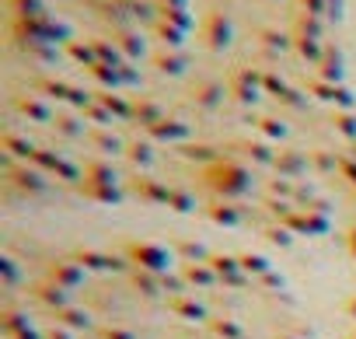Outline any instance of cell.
<instances>
[{"instance_id": "6da1fadb", "label": "cell", "mask_w": 356, "mask_h": 339, "mask_svg": "<svg viewBox=\"0 0 356 339\" xmlns=\"http://www.w3.org/2000/svg\"><path fill=\"white\" fill-rule=\"evenodd\" d=\"M207 179H210V186H217V189H224V193H238V189L248 186V172H245V168H238V164H231V161L210 168Z\"/></svg>"}, {"instance_id": "7a4b0ae2", "label": "cell", "mask_w": 356, "mask_h": 339, "mask_svg": "<svg viewBox=\"0 0 356 339\" xmlns=\"http://www.w3.org/2000/svg\"><path fill=\"white\" fill-rule=\"evenodd\" d=\"M203 42L210 49H224L231 42V22L220 15V11H210L207 15V25H203Z\"/></svg>"}, {"instance_id": "3957f363", "label": "cell", "mask_w": 356, "mask_h": 339, "mask_svg": "<svg viewBox=\"0 0 356 339\" xmlns=\"http://www.w3.org/2000/svg\"><path fill=\"white\" fill-rule=\"evenodd\" d=\"M314 77L328 81V84H339L342 81V49L339 46H325L318 67H314Z\"/></svg>"}, {"instance_id": "277c9868", "label": "cell", "mask_w": 356, "mask_h": 339, "mask_svg": "<svg viewBox=\"0 0 356 339\" xmlns=\"http://www.w3.org/2000/svg\"><path fill=\"white\" fill-rule=\"evenodd\" d=\"M259 84H262V74H255V70H238V74L231 77V95L248 105V102L259 98Z\"/></svg>"}, {"instance_id": "5b68a950", "label": "cell", "mask_w": 356, "mask_h": 339, "mask_svg": "<svg viewBox=\"0 0 356 339\" xmlns=\"http://www.w3.org/2000/svg\"><path fill=\"white\" fill-rule=\"evenodd\" d=\"M307 91H311L314 98H321V102H339L342 109L353 105L349 88H342V84H328V81H321V77H311V81H307Z\"/></svg>"}, {"instance_id": "8992f818", "label": "cell", "mask_w": 356, "mask_h": 339, "mask_svg": "<svg viewBox=\"0 0 356 339\" xmlns=\"http://www.w3.org/2000/svg\"><path fill=\"white\" fill-rule=\"evenodd\" d=\"M11 105H15V112H22V116L32 119V123H49V119H53V109H49L46 102H39L35 95H15Z\"/></svg>"}, {"instance_id": "52a82bcc", "label": "cell", "mask_w": 356, "mask_h": 339, "mask_svg": "<svg viewBox=\"0 0 356 339\" xmlns=\"http://www.w3.org/2000/svg\"><path fill=\"white\" fill-rule=\"evenodd\" d=\"M150 63H154V70H161V74H182L189 60H186V53H178V49H161V53L150 56Z\"/></svg>"}, {"instance_id": "ba28073f", "label": "cell", "mask_w": 356, "mask_h": 339, "mask_svg": "<svg viewBox=\"0 0 356 339\" xmlns=\"http://www.w3.org/2000/svg\"><path fill=\"white\" fill-rule=\"evenodd\" d=\"M91 49H95V56H98V63H105V67H126L129 60L122 56V49L115 46V42H108V39H91Z\"/></svg>"}, {"instance_id": "9c48e42d", "label": "cell", "mask_w": 356, "mask_h": 339, "mask_svg": "<svg viewBox=\"0 0 356 339\" xmlns=\"http://www.w3.org/2000/svg\"><path fill=\"white\" fill-rule=\"evenodd\" d=\"M129 119H136L140 126H147V129H150V126H157L164 116H161V105H157V102H150V98H136V102H133V116H129Z\"/></svg>"}, {"instance_id": "30bf717a", "label": "cell", "mask_w": 356, "mask_h": 339, "mask_svg": "<svg viewBox=\"0 0 356 339\" xmlns=\"http://www.w3.org/2000/svg\"><path fill=\"white\" fill-rule=\"evenodd\" d=\"M154 140H186L189 136V126L186 123H178V119H161L157 126L147 129Z\"/></svg>"}, {"instance_id": "8fae6325", "label": "cell", "mask_w": 356, "mask_h": 339, "mask_svg": "<svg viewBox=\"0 0 356 339\" xmlns=\"http://www.w3.org/2000/svg\"><path fill=\"white\" fill-rule=\"evenodd\" d=\"M95 102H98L102 109H108L115 119H129V116H133V102H126V98H119V95H112V91H95Z\"/></svg>"}, {"instance_id": "7c38bea8", "label": "cell", "mask_w": 356, "mask_h": 339, "mask_svg": "<svg viewBox=\"0 0 356 339\" xmlns=\"http://www.w3.org/2000/svg\"><path fill=\"white\" fill-rule=\"evenodd\" d=\"M112 42L122 49V56H126V60H140V56H143V39H140L136 32H126V29H119Z\"/></svg>"}, {"instance_id": "4fadbf2b", "label": "cell", "mask_w": 356, "mask_h": 339, "mask_svg": "<svg viewBox=\"0 0 356 339\" xmlns=\"http://www.w3.org/2000/svg\"><path fill=\"white\" fill-rule=\"evenodd\" d=\"M293 36H300V39H321L325 36V25H321V18L318 15H297V25H293Z\"/></svg>"}, {"instance_id": "5bb4252c", "label": "cell", "mask_w": 356, "mask_h": 339, "mask_svg": "<svg viewBox=\"0 0 356 339\" xmlns=\"http://www.w3.org/2000/svg\"><path fill=\"white\" fill-rule=\"evenodd\" d=\"M193 95H196V105H200V109H217V105L224 102V84H213V81H210V84H200Z\"/></svg>"}, {"instance_id": "9a60e30c", "label": "cell", "mask_w": 356, "mask_h": 339, "mask_svg": "<svg viewBox=\"0 0 356 339\" xmlns=\"http://www.w3.org/2000/svg\"><path fill=\"white\" fill-rule=\"evenodd\" d=\"M293 49H297L307 63H314V67H318V60H321V53H325V46H321L318 39H300V36H293Z\"/></svg>"}, {"instance_id": "2e32d148", "label": "cell", "mask_w": 356, "mask_h": 339, "mask_svg": "<svg viewBox=\"0 0 356 339\" xmlns=\"http://www.w3.org/2000/svg\"><path fill=\"white\" fill-rule=\"evenodd\" d=\"M182 32L186 29H178V25H171V22H154V36L164 42V46H178V42H182Z\"/></svg>"}, {"instance_id": "e0dca14e", "label": "cell", "mask_w": 356, "mask_h": 339, "mask_svg": "<svg viewBox=\"0 0 356 339\" xmlns=\"http://www.w3.org/2000/svg\"><path fill=\"white\" fill-rule=\"evenodd\" d=\"M35 161L39 164H46V168H53V172H60V175H67V179H74V168L60 157V154H49V150H35Z\"/></svg>"}, {"instance_id": "ac0fdd59", "label": "cell", "mask_w": 356, "mask_h": 339, "mask_svg": "<svg viewBox=\"0 0 356 339\" xmlns=\"http://www.w3.org/2000/svg\"><path fill=\"white\" fill-rule=\"evenodd\" d=\"M67 53H70V56H74L77 63H84L88 70H91V67L98 63V56H95V49H91V42L84 46V42H77V39H70V42H67Z\"/></svg>"}, {"instance_id": "d6986e66", "label": "cell", "mask_w": 356, "mask_h": 339, "mask_svg": "<svg viewBox=\"0 0 356 339\" xmlns=\"http://www.w3.org/2000/svg\"><path fill=\"white\" fill-rule=\"evenodd\" d=\"M91 77H95L98 84H105V88H119V84H122V70L105 67V63H95V67H91Z\"/></svg>"}, {"instance_id": "ffe728a7", "label": "cell", "mask_w": 356, "mask_h": 339, "mask_svg": "<svg viewBox=\"0 0 356 339\" xmlns=\"http://www.w3.org/2000/svg\"><path fill=\"white\" fill-rule=\"evenodd\" d=\"M262 46H266L269 53H283V49H290V46H293V36H283V32L266 29V32H262Z\"/></svg>"}, {"instance_id": "44dd1931", "label": "cell", "mask_w": 356, "mask_h": 339, "mask_svg": "<svg viewBox=\"0 0 356 339\" xmlns=\"http://www.w3.org/2000/svg\"><path fill=\"white\" fill-rule=\"evenodd\" d=\"M4 147L11 150V154H18V157H35V147L25 140V136H18V133H4Z\"/></svg>"}, {"instance_id": "7402d4cb", "label": "cell", "mask_w": 356, "mask_h": 339, "mask_svg": "<svg viewBox=\"0 0 356 339\" xmlns=\"http://www.w3.org/2000/svg\"><path fill=\"white\" fill-rule=\"evenodd\" d=\"M15 18H42V0H8Z\"/></svg>"}, {"instance_id": "603a6c76", "label": "cell", "mask_w": 356, "mask_h": 339, "mask_svg": "<svg viewBox=\"0 0 356 339\" xmlns=\"http://www.w3.org/2000/svg\"><path fill=\"white\" fill-rule=\"evenodd\" d=\"M255 126H259V133H262V136H269V140L286 136V126H283L280 119H273V116H259V119H255Z\"/></svg>"}, {"instance_id": "cb8c5ba5", "label": "cell", "mask_w": 356, "mask_h": 339, "mask_svg": "<svg viewBox=\"0 0 356 339\" xmlns=\"http://www.w3.org/2000/svg\"><path fill=\"white\" fill-rule=\"evenodd\" d=\"M332 126L342 133V136H349V140H356V116L349 112V109H342V112H335L332 116Z\"/></svg>"}, {"instance_id": "d4e9b609", "label": "cell", "mask_w": 356, "mask_h": 339, "mask_svg": "<svg viewBox=\"0 0 356 339\" xmlns=\"http://www.w3.org/2000/svg\"><path fill=\"white\" fill-rule=\"evenodd\" d=\"M276 168H280V172H300V168H304V157L297 154V150H280L276 154Z\"/></svg>"}, {"instance_id": "484cf974", "label": "cell", "mask_w": 356, "mask_h": 339, "mask_svg": "<svg viewBox=\"0 0 356 339\" xmlns=\"http://www.w3.org/2000/svg\"><path fill=\"white\" fill-rule=\"evenodd\" d=\"M88 140H91L95 147H102V150H112V154L122 147V143H119V136H115V133H108V129H91V133H88Z\"/></svg>"}, {"instance_id": "4316f807", "label": "cell", "mask_w": 356, "mask_h": 339, "mask_svg": "<svg viewBox=\"0 0 356 339\" xmlns=\"http://www.w3.org/2000/svg\"><path fill=\"white\" fill-rule=\"evenodd\" d=\"M56 129L63 136H84V123H77L74 116H56Z\"/></svg>"}, {"instance_id": "83f0119b", "label": "cell", "mask_w": 356, "mask_h": 339, "mask_svg": "<svg viewBox=\"0 0 356 339\" xmlns=\"http://www.w3.org/2000/svg\"><path fill=\"white\" fill-rule=\"evenodd\" d=\"M300 4L307 8V15H332L328 8H335V15H339V0H300Z\"/></svg>"}, {"instance_id": "f1b7e54d", "label": "cell", "mask_w": 356, "mask_h": 339, "mask_svg": "<svg viewBox=\"0 0 356 339\" xmlns=\"http://www.w3.org/2000/svg\"><path fill=\"white\" fill-rule=\"evenodd\" d=\"M182 154L186 157H196V161H210L213 157V147H207V143H182Z\"/></svg>"}, {"instance_id": "f546056e", "label": "cell", "mask_w": 356, "mask_h": 339, "mask_svg": "<svg viewBox=\"0 0 356 339\" xmlns=\"http://www.w3.org/2000/svg\"><path fill=\"white\" fill-rule=\"evenodd\" d=\"M84 116H88V119H95V123H98V126H105V123H112V119H115V116H112V112H108V109H102V105H98V102H91V105H88V109H84Z\"/></svg>"}, {"instance_id": "4dcf8cb0", "label": "cell", "mask_w": 356, "mask_h": 339, "mask_svg": "<svg viewBox=\"0 0 356 339\" xmlns=\"http://www.w3.org/2000/svg\"><path fill=\"white\" fill-rule=\"evenodd\" d=\"M126 154H129V161L147 164V161H150V143H140V140H136V143H129V147H126Z\"/></svg>"}, {"instance_id": "1f68e13d", "label": "cell", "mask_w": 356, "mask_h": 339, "mask_svg": "<svg viewBox=\"0 0 356 339\" xmlns=\"http://www.w3.org/2000/svg\"><path fill=\"white\" fill-rule=\"evenodd\" d=\"M88 175H95V182H112V179H115V172H112L108 164H102V161L88 164Z\"/></svg>"}, {"instance_id": "d6a6232c", "label": "cell", "mask_w": 356, "mask_h": 339, "mask_svg": "<svg viewBox=\"0 0 356 339\" xmlns=\"http://www.w3.org/2000/svg\"><path fill=\"white\" fill-rule=\"evenodd\" d=\"M248 154H252L255 161H276L273 150H269V143H262V140H248Z\"/></svg>"}, {"instance_id": "836d02e7", "label": "cell", "mask_w": 356, "mask_h": 339, "mask_svg": "<svg viewBox=\"0 0 356 339\" xmlns=\"http://www.w3.org/2000/svg\"><path fill=\"white\" fill-rule=\"evenodd\" d=\"M262 88H266V91H273L276 98H280V95L286 91V84H283V77H276V74H269V70L262 74Z\"/></svg>"}, {"instance_id": "e575fe53", "label": "cell", "mask_w": 356, "mask_h": 339, "mask_svg": "<svg viewBox=\"0 0 356 339\" xmlns=\"http://www.w3.org/2000/svg\"><path fill=\"white\" fill-rule=\"evenodd\" d=\"M280 102H283V105H290V109H304V105H307V98H304L300 91H293V88H286V91L280 95Z\"/></svg>"}, {"instance_id": "d590c367", "label": "cell", "mask_w": 356, "mask_h": 339, "mask_svg": "<svg viewBox=\"0 0 356 339\" xmlns=\"http://www.w3.org/2000/svg\"><path fill=\"white\" fill-rule=\"evenodd\" d=\"M136 189H143L147 196H168V193H164V189H157L154 182H136Z\"/></svg>"}, {"instance_id": "8d00e7d4", "label": "cell", "mask_w": 356, "mask_h": 339, "mask_svg": "<svg viewBox=\"0 0 356 339\" xmlns=\"http://www.w3.org/2000/svg\"><path fill=\"white\" fill-rule=\"evenodd\" d=\"M342 168H346V172L353 175V182H356V164H353V161H342Z\"/></svg>"}]
</instances>
